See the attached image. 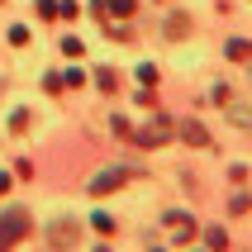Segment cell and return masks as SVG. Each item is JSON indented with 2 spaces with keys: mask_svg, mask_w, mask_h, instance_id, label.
I'll use <instances>...</instances> for the list:
<instances>
[{
  "mask_svg": "<svg viewBox=\"0 0 252 252\" xmlns=\"http://www.w3.org/2000/svg\"><path fill=\"white\" fill-rule=\"evenodd\" d=\"M62 53H67V57H81V38H62Z\"/></svg>",
  "mask_w": 252,
  "mask_h": 252,
  "instance_id": "12",
  "label": "cell"
},
{
  "mask_svg": "<svg viewBox=\"0 0 252 252\" xmlns=\"http://www.w3.org/2000/svg\"><path fill=\"white\" fill-rule=\"evenodd\" d=\"M38 14L43 19H57V0H38Z\"/></svg>",
  "mask_w": 252,
  "mask_h": 252,
  "instance_id": "15",
  "label": "cell"
},
{
  "mask_svg": "<svg viewBox=\"0 0 252 252\" xmlns=\"http://www.w3.org/2000/svg\"><path fill=\"white\" fill-rule=\"evenodd\" d=\"M128 176H138V171H128V167H110V171H100V176H91V195H110V190H119V186L128 181Z\"/></svg>",
  "mask_w": 252,
  "mask_h": 252,
  "instance_id": "2",
  "label": "cell"
},
{
  "mask_svg": "<svg viewBox=\"0 0 252 252\" xmlns=\"http://www.w3.org/2000/svg\"><path fill=\"white\" fill-rule=\"evenodd\" d=\"M110 128H114V133H119V138H128V133H133V124H128V119H119V114H114V119H110Z\"/></svg>",
  "mask_w": 252,
  "mask_h": 252,
  "instance_id": "11",
  "label": "cell"
},
{
  "mask_svg": "<svg viewBox=\"0 0 252 252\" xmlns=\"http://www.w3.org/2000/svg\"><path fill=\"white\" fill-rule=\"evenodd\" d=\"M76 238H81V228L71 224V219H57V224L48 228V243H53V248H76Z\"/></svg>",
  "mask_w": 252,
  "mask_h": 252,
  "instance_id": "5",
  "label": "cell"
},
{
  "mask_svg": "<svg viewBox=\"0 0 252 252\" xmlns=\"http://www.w3.org/2000/svg\"><path fill=\"white\" fill-rule=\"evenodd\" d=\"M95 86L100 91H114V71H95Z\"/></svg>",
  "mask_w": 252,
  "mask_h": 252,
  "instance_id": "13",
  "label": "cell"
},
{
  "mask_svg": "<svg viewBox=\"0 0 252 252\" xmlns=\"http://www.w3.org/2000/svg\"><path fill=\"white\" fill-rule=\"evenodd\" d=\"M5 190H10V176H5V171H0V195H5Z\"/></svg>",
  "mask_w": 252,
  "mask_h": 252,
  "instance_id": "16",
  "label": "cell"
},
{
  "mask_svg": "<svg viewBox=\"0 0 252 252\" xmlns=\"http://www.w3.org/2000/svg\"><path fill=\"white\" fill-rule=\"evenodd\" d=\"M133 10H138V0H95V5H91V14H95L100 24H105L110 14H119V19H128Z\"/></svg>",
  "mask_w": 252,
  "mask_h": 252,
  "instance_id": "4",
  "label": "cell"
},
{
  "mask_svg": "<svg viewBox=\"0 0 252 252\" xmlns=\"http://www.w3.org/2000/svg\"><path fill=\"white\" fill-rule=\"evenodd\" d=\"M186 33H190V19H186V14H171L167 19V38H186Z\"/></svg>",
  "mask_w": 252,
  "mask_h": 252,
  "instance_id": "8",
  "label": "cell"
},
{
  "mask_svg": "<svg viewBox=\"0 0 252 252\" xmlns=\"http://www.w3.org/2000/svg\"><path fill=\"white\" fill-rule=\"evenodd\" d=\"M95 233H114V219H110V214H95Z\"/></svg>",
  "mask_w": 252,
  "mask_h": 252,
  "instance_id": "14",
  "label": "cell"
},
{
  "mask_svg": "<svg viewBox=\"0 0 252 252\" xmlns=\"http://www.w3.org/2000/svg\"><path fill=\"white\" fill-rule=\"evenodd\" d=\"M171 138V119H157V124L138 128V133H128V143H138V148H162Z\"/></svg>",
  "mask_w": 252,
  "mask_h": 252,
  "instance_id": "3",
  "label": "cell"
},
{
  "mask_svg": "<svg viewBox=\"0 0 252 252\" xmlns=\"http://www.w3.org/2000/svg\"><path fill=\"white\" fill-rule=\"evenodd\" d=\"M228 57H233V62H248V57H252V43L233 38V43H228Z\"/></svg>",
  "mask_w": 252,
  "mask_h": 252,
  "instance_id": "9",
  "label": "cell"
},
{
  "mask_svg": "<svg viewBox=\"0 0 252 252\" xmlns=\"http://www.w3.org/2000/svg\"><path fill=\"white\" fill-rule=\"evenodd\" d=\"M167 233L176 243H190V238H195V224H190L186 214H167Z\"/></svg>",
  "mask_w": 252,
  "mask_h": 252,
  "instance_id": "7",
  "label": "cell"
},
{
  "mask_svg": "<svg viewBox=\"0 0 252 252\" xmlns=\"http://www.w3.org/2000/svg\"><path fill=\"white\" fill-rule=\"evenodd\" d=\"M171 133H181L190 148H210V133H205V124H195V119H181V124H171Z\"/></svg>",
  "mask_w": 252,
  "mask_h": 252,
  "instance_id": "6",
  "label": "cell"
},
{
  "mask_svg": "<svg viewBox=\"0 0 252 252\" xmlns=\"http://www.w3.org/2000/svg\"><path fill=\"white\" fill-rule=\"evenodd\" d=\"M205 243H210V248H228V233L224 228H205Z\"/></svg>",
  "mask_w": 252,
  "mask_h": 252,
  "instance_id": "10",
  "label": "cell"
},
{
  "mask_svg": "<svg viewBox=\"0 0 252 252\" xmlns=\"http://www.w3.org/2000/svg\"><path fill=\"white\" fill-rule=\"evenodd\" d=\"M29 214L24 210H5L0 214V248H10V243H19V238H29Z\"/></svg>",
  "mask_w": 252,
  "mask_h": 252,
  "instance_id": "1",
  "label": "cell"
}]
</instances>
